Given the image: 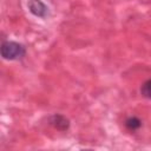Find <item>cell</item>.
Wrapping results in <instances>:
<instances>
[{
  "label": "cell",
  "instance_id": "obj_1",
  "mask_svg": "<svg viewBox=\"0 0 151 151\" xmlns=\"http://www.w3.org/2000/svg\"><path fill=\"white\" fill-rule=\"evenodd\" d=\"M25 47L15 41H4L1 45V57L6 60H17L25 55Z\"/></svg>",
  "mask_w": 151,
  "mask_h": 151
},
{
  "label": "cell",
  "instance_id": "obj_2",
  "mask_svg": "<svg viewBox=\"0 0 151 151\" xmlns=\"http://www.w3.org/2000/svg\"><path fill=\"white\" fill-rule=\"evenodd\" d=\"M27 6L29 12L35 17L46 18L48 15V7L41 0H29Z\"/></svg>",
  "mask_w": 151,
  "mask_h": 151
},
{
  "label": "cell",
  "instance_id": "obj_3",
  "mask_svg": "<svg viewBox=\"0 0 151 151\" xmlns=\"http://www.w3.org/2000/svg\"><path fill=\"white\" fill-rule=\"evenodd\" d=\"M50 124L55 127L57 130H60V131H65L68 129L70 126V123H68V119H66L64 116L61 114H53L50 117Z\"/></svg>",
  "mask_w": 151,
  "mask_h": 151
},
{
  "label": "cell",
  "instance_id": "obj_4",
  "mask_svg": "<svg viewBox=\"0 0 151 151\" xmlns=\"http://www.w3.org/2000/svg\"><path fill=\"white\" fill-rule=\"evenodd\" d=\"M125 126L131 130V131H134V130H138L140 126H142V122L140 119H138L137 117H130L125 120Z\"/></svg>",
  "mask_w": 151,
  "mask_h": 151
},
{
  "label": "cell",
  "instance_id": "obj_5",
  "mask_svg": "<svg viewBox=\"0 0 151 151\" xmlns=\"http://www.w3.org/2000/svg\"><path fill=\"white\" fill-rule=\"evenodd\" d=\"M140 93L143 97L147 98V99H151V79L146 80L142 87H140Z\"/></svg>",
  "mask_w": 151,
  "mask_h": 151
}]
</instances>
